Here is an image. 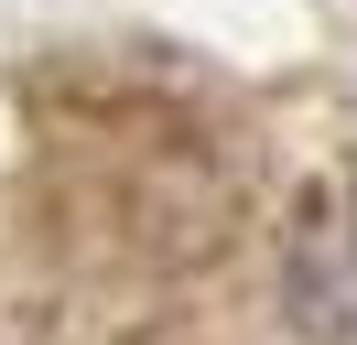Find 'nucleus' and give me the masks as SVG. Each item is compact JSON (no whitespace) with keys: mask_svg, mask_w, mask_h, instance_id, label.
<instances>
[{"mask_svg":"<svg viewBox=\"0 0 357 345\" xmlns=\"http://www.w3.org/2000/svg\"><path fill=\"white\" fill-rule=\"evenodd\" d=\"M292 313L325 345H357V216H325L292 248Z\"/></svg>","mask_w":357,"mask_h":345,"instance_id":"obj_1","label":"nucleus"}]
</instances>
